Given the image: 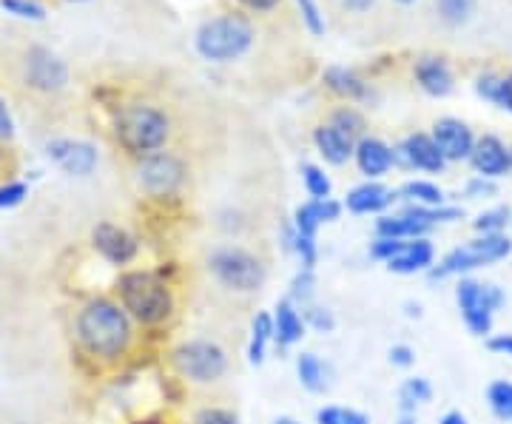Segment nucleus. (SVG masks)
<instances>
[{"label": "nucleus", "mask_w": 512, "mask_h": 424, "mask_svg": "<svg viewBox=\"0 0 512 424\" xmlns=\"http://www.w3.org/2000/svg\"><path fill=\"white\" fill-rule=\"evenodd\" d=\"M74 336L77 345L94 362H117L123 359L134 342L131 316L109 296L89 299L74 316Z\"/></svg>", "instance_id": "nucleus-1"}, {"label": "nucleus", "mask_w": 512, "mask_h": 424, "mask_svg": "<svg viewBox=\"0 0 512 424\" xmlns=\"http://www.w3.org/2000/svg\"><path fill=\"white\" fill-rule=\"evenodd\" d=\"M171 117L168 111L160 109L157 103H146V100H134L114 111V140L117 146L126 151L128 157L143 160L148 154H157L168 146L171 140Z\"/></svg>", "instance_id": "nucleus-2"}, {"label": "nucleus", "mask_w": 512, "mask_h": 424, "mask_svg": "<svg viewBox=\"0 0 512 424\" xmlns=\"http://www.w3.org/2000/svg\"><path fill=\"white\" fill-rule=\"evenodd\" d=\"M256 46V26L248 15L225 12L217 18L202 20L194 32V52L211 66L237 63Z\"/></svg>", "instance_id": "nucleus-3"}, {"label": "nucleus", "mask_w": 512, "mask_h": 424, "mask_svg": "<svg viewBox=\"0 0 512 424\" xmlns=\"http://www.w3.org/2000/svg\"><path fill=\"white\" fill-rule=\"evenodd\" d=\"M114 294L131 322L143 328H157L174 314V296L163 279L148 271H126L114 282Z\"/></svg>", "instance_id": "nucleus-4"}, {"label": "nucleus", "mask_w": 512, "mask_h": 424, "mask_svg": "<svg viewBox=\"0 0 512 424\" xmlns=\"http://www.w3.org/2000/svg\"><path fill=\"white\" fill-rule=\"evenodd\" d=\"M510 254L512 240L507 234H478L476 240L458 245V248H453L447 257L441 259L439 265H433L430 268V277H461V274H470V271H478V268L495 265V262L507 259Z\"/></svg>", "instance_id": "nucleus-5"}, {"label": "nucleus", "mask_w": 512, "mask_h": 424, "mask_svg": "<svg viewBox=\"0 0 512 424\" xmlns=\"http://www.w3.org/2000/svg\"><path fill=\"white\" fill-rule=\"evenodd\" d=\"M171 365L174 370L197 385H217L228 373V353L222 351L211 339H188L171 351Z\"/></svg>", "instance_id": "nucleus-6"}, {"label": "nucleus", "mask_w": 512, "mask_h": 424, "mask_svg": "<svg viewBox=\"0 0 512 424\" xmlns=\"http://www.w3.org/2000/svg\"><path fill=\"white\" fill-rule=\"evenodd\" d=\"M208 271L222 288L234 294H256L265 282V265L245 248L225 245L208 257Z\"/></svg>", "instance_id": "nucleus-7"}, {"label": "nucleus", "mask_w": 512, "mask_h": 424, "mask_svg": "<svg viewBox=\"0 0 512 424\" xmlns=\"http://www.w3.org/2000/svg\"><path fill=\"white\" fill-rule=\"evenodd\" d=\"M456 302L464 325L473 336H490L493 331L495 311L504 305V291L490 282H476V279H458Z\"/></svg>", "instance_id": "nucleus-8"}, {"label": "nucleus", "mask_w": 512, "mask_h": 424, "mask_svg": "<svg viewBox=\"0 0 512 424\" xmlns=\"http://www.w3.org/2000/svg\"><path fill=\"white\" fill-rule=\"evenodd\" d=\"M185 183H188V166L174 151H157L137 160V185L148 197H157V200L174 197L183 191Z\"/></svg>", "instance_id": "nucleus-9"}, {"label": "nucleus", "mask_w": 512, "mask_h": 424, "mask_svg": "<svg viewBox=\"0 0 512 424\" xmlns=\"http://www.w3.org/2000/svg\"><path fill=\"white\" fill-rule=\"evenodd\" d=\"M69 63L46 46H29L20 57V80L37 94H57L69 86Z\"/></svg>", "instance_id": "nucleus-10"}, {"label": "nucleus", "mask_w": 512, "mask_h": 424, "mask_svg": "<svg viewBox=\"0 0 512 424\" xmlns=\"http://www.w3.org/2000/svg\"><path fill=\"white\" fill-rule=\"evenodd\" d=\"M46 157L55 163L60 171H66L69 177H89L97 163L100 154L92 143L86 140H72V137H57L46 146Z\"/></svg>", "instance_id": "nucleus-11"}, {"label": "nucleus", "mask_w": 512, "mask_h": 424, "mask_svg": "<svg viewBox=\"0 0 512 424\" xmlns=\"http://www.w3.org/2000/svg\"><path fill=\"white\" fill-rule=\"evenodd\" d=\"M430 137H433V143L439 146L441 157L447 160V166H450V163H464V160H470L473 146H476V134H473V129H470L464 120H458V117H441V120H436Z\"/></svg>", "instance_id": "nucleus-12"}, {"label": "nucleus", "mask_w": 512, "mask_h": 424, "mask_svg": "<svg viewBox=\"0 0 512 424\" xmlns=\"http://www.w3.org/2000/svg\"><path fill=\"white\" fill-rule=\"evenodd\" d=\"M396 163L416 168V171H427V174H441L447 168V160L441 157L439 146L424 131H413V134L404 137L399 148H396Z\"/></svg>", "instance_id": "nucleus-13"}, {"label": "nucleus", "mask_w": 512, "mask_h": 424, "mask_svg": "<svg viewBox=\"0 0 512 424\" xmlns=\"http://www.w3.org/2000/svg\"><path fill=\"white\" fill-rule=\"evenodd\" d=\"M92 245L94 251L111 265H128L140 251L137 240L123 225H114V222H97V228L92 231Z\"/></svg>", "instance_id": "nucleus-14"}, {"label": "nucleus", "mask_w": 512, "mask_h": 424, "mask_svg": "<svg viewBox=\"0 0 512 424\" xmlns=\"http://www.w3.org/2000/svg\"><path fill=\"white\" fill-rule=\"evenodd\" d=\"M470 163L476 168L478 177H487V180H498L504 174L512 171V148L495 137V134H484L476 137V146L470 154Z\"/></svg>", "instance_id": "nucleus-15"}, {"label": "nucleus", "mask_w": 512, "mask_h": 424, "mask_svg": "<svg viewBox=\"0 0 512 424\" xmlns=\"http://www.w3.org/2000/svg\"><path fill=\"white\" fill-rule=\"evenodd\" d=\"M413 77L419 83V89L430 97H447L456 89V74L453 66L441 55H424L413 66Z\"/></svg>", "instance_id": "nucleus-16"}, {"label": "nucleus", "mask_w": 512, "mask_h": 424, "mask_svg": "<svg viewBox=\"0 0 512 424\" xmlns=\"http://www.w3.org/2000/svg\"><path fill=\"white\" fill-rule=\"evenodd\" d=\"M353 160H356V168L365 174L367 180H379V177H384L390 168L396 166V148L387 146L382 137L365 134L356 143Z\"/></svg>", "instance_id": "nucleus-17"}, {"label": "nucleus", "mask_w": 512, "mask_h": 424, "mask_svg": "<svg viewBox=\"0 0 512 424\" xmlns=\"http://www.w3.org/2000/svg\"><path fill=\"white\" fill-rule=\"evenodd\" d=\"M322 83L328 86V92L348 100V103H370L373 100L370 83H367L365 77H359L353 69H348V66H328L322 72Z\"/></svg>", "instance_id": "nucleus-18"}, {"label": "nucleus", "mask_w": 512, "mask_h": 424, "mask_svg": "<svg viewBox=\"0 0 512 424\" xmlns=\"http://www.w3.org/2000/svg\"><path fill=\"white\" fill-rule=\"evenodd\" d=\"M399 194L393 188H387L379 180H367V183L356 185L345 197V208L350 214H382L384 208H390Z\"/></svg>", "instance_id": "nucleus-19"}, {"label": "nucleus", "mask_w": 512, "mask_h": 424, "mask_svg": "<svg viewBox=\"0 0 512 424\" xmlns=\"http://www.w3.org/2000/svg\"><path fill=\"white\" fill-rule=\"evenodd\" d=\"M342 217V203L336 200H308V203L296 205L293 211V231L302 237H316L319 225L336 222Z\"/></svg>", "instance_id": "nucleus-20"}, {"label": "nucleus", "mask_w": 512, "mask_h": 424, "mask_svg": "<svg viewBox=\"0 0 512 424\" xmlns=\"http://www.w3.org/2000/svg\"><path fill=\"white\" fill-rule=\"evenodd\" d=\"M433 265H436V248H433V242L427 240V237H421V240L407 242L402 251L387 262V271L410 277V274L430 271Z\"/></svg>", "instance_id": "nucleus-21"}, {"label": "nucleus", "mask_w": 512, "mask_h": 424, "mask_svg": "<svg viewBox=\"0 0 512 424\" xmlns=\"http://www.w3.org/2000/svg\"><path fill=\"white\" fill-rule=\"evenodd\" d=\"M313 146L330 166H345V163L353 160V151H356V143L350 140L348 134L333 129L330 123H322V126L313 129Z\"/></svg>", "instance_id": "nucleus-22"}, {"label": "nucleus", "mask_w": 512, "mask_h": 424, "mask_svg": "<svg viewBox=\"0 0 512 424\" xmlns=\"http://www.w3.org/2000/svg\"><path fill=\"white\" fill-rule=\"evenodd\" d=\"M271 316H274V342L279 348H291V345L305 339L308 325H305V319L299 314V305H293L288 296L276 302Z\"/></svg>", "instance_id": "nucleus-23"}, {"label": "nucleus", "mask_w": 512, "mask_h": 424, "mask_svg": "<svg viewBox=\"0 0 512 424\" xmlns=\"http://www.w3.org/2000/svg\"><path fill=\"white\" fill-rule=\"evenodd\" d=\"M476 94L481 100L493 103L495 109H504L512 114V72L495 74L484 72L476 77Z\"/></svg>", "instance_id": "nucleus-24"}, {"label": "nucleus", "mask_w": 512, "mask_h": 424, "mask_svg": "<svg viewBox=\"0 0 512 424\" xmlns=\"http://www.w3.org/2000/svg\"><path fill=\"white\" fill-rule=\"evenodd\" d=\"M430 234V225L413 220L407 214H393V217H382L376 220V237H393V240H421Z\"/></svg>", "instance_id": "nucleus-25"}, {"label": "nucleus", "mask_w": 512, "mask_h": 424, "mask_svg": "<svg viewBox=\"0 0 512 424\" xmlns=\"http://www.w3.org/2000/svg\"><path fill=\"white\" fill-rule=\"evenodd\" d=\"M296 376H299L302 388L311 390V393H322L328 388V370L316 353H299L296 356Z\"/></svg>", "instance_id": "nucleus-26"}, {"label": "nucleus", "mask_w": 512, "mask_h": 424, "mask_svg": "<svg viewBox=\"0 0 512 424\" xmlns=\"http://www.w3.org/2000/svg\"><path fill=\"white\" fill-rule=\"evenodd\" d=\"M268 342H274V316L262 311V314L254 316V325H251V342H248V362L251 365L265 362Z\"/></svg>", "instance_id": "nucleus-27"}, {"label": "nucleus", "mask_w": 512, "mask_h": 424, "mask_svg": "<svg viewBox=\"0 0 512 424\" xmlns=\"http://www.w3.org/2000/svg\"><path fill=\"white\" fill-rule=\"evenodd\" d=\"M328 123L333 129L342 131V134H348L353 143H359L367 134L365 114L356 109V106H339V109H333L330 111Z\"/></svg>", "instance_id": "nucleus-28"}, {"label": "nucleus", "mask_w": 512, "mask_h": 424, "mask_svg": "<svg viewBox=\"0 0 512 424\" xmlns=\"http://www.w3.org/2000/svg\"><path fill=\"white\" fill-rule=\"evenodd\" d=\"M396 194L404 197V200H410L413 205H427V208L444 205V191L436 183H430V180H410Z\"/></svg>", "instance_id": "nucleus-29"}, {"label": "nucleus", "mask_w": 512, "mask_h": 424, "mask_svg": "<svg viewBox=\"0 0 512 424\" xmlns=\"http://www.w3.org/2000/svg\"><path fill=\"white\" fill-rule=\"evenodd\" d=\"M478 0H436V12L439 20L450 29H458L464 23H470L476 15Z\"/></svg>", "instance_id": "nucleus-30"}, {"label": "nucleus", "mask_w": 512, "mask_h": 424, "mask_svg": "<svg viewBox=\"0 0 512 424\" xmlns=\"http://www.w3.org/2000/svg\"><path fill=\"white\" fill-rule=\"evenodd\" d=\"M399 399H402L404 410H416L419 405H427L433 399V385L424 376L404 379L402 388H399Z\"/></svg>", "instance_id": "nucleus-31"}, {"label": "nucleus", "mask_w": 512, "mask_h": 424, "mask_svg": "<svg viewBox=\"0 0 512 424\" xmlns=\"http://www.w3.org/2000/svg\"><path fill=\"white\" fill-rule=\"evenodd\" d=\"M302 185H305V191H308L311 200H330L333 185H330L328 174L319 166H313V163L302 166Z\"/></svg>", "instance_id": "nucleus-32"}, {"label": "nucleus", "mask_w": 512, "mask_h": 424, "mask_svg": "<svg viewBox=\"0 0 512 424\" xmlns=\"http://www.w3.org/2000/svg\"><path fill=\"white\" fill-rule=\"evenodd\" d=\"M316 424H370V416L353 407L328 405L316 413Z\"/></svg>", "instance_id": "nucleus-33"}, {"label": "nucleus", "mask_w": 512, "mask_h": 424, "mask_svg": "<svg viewBox=\"0 0 512 424\" xmlns=\"http://www.w3.org/2000/svg\"><path fill=\"white\" fill-rule=\"evenodd\" d=\"M507 222H512V211L498 205V208H490V211H481L473 220V228H476V234H504Z\"/></svg>", "instance_id": "nucleus-34"}, {"label": "nucleus", "mask_w": 512, "mask_h": 424, "mask_svg": "<svg viewBox=\"0 0 512 424\" xmlns=\"http://www.w3.org/2000/svg\"><path fill=\"white\" fill-rule=\"evenodd\" d=\"M487 402L493 407V413L504 422H512V382H493L487 390Z\"/></svg>", "instance_id": "nucleus-35"}, {"label": "nucleus", "mask_w": 512, "mask_h": 424, "mask_svg": "<svg viewBox=\"0 0 512 424\" xmlns=\"http://www.w3.org/2000/svg\"><path fill=\"white\" fill-rule=\"evenodd\" d=\"M0 6H3V12L12 15V18L35 20V23L46 20V6L37 3V0H0Z\"/></svg>", "instance_id": "nucleus-36"}, {"label": "nucleus", "mask_w": 512, "mask_h": 424, "mask_svg": "<svg viewBox=\"0 0 512 424\" xmlns=\"http://www.w3.org/2000/svg\"><path fill=\"white\" fill-rule=\"evenodd\" d=\"M293 6H296L299 18L305 23V29H308L313 37L325 35V15H322V9H319L316 0H293Z\"/></svg>", "instance_id": "nucleus-37"}, {"label": "nucleus", "mask_w": 512, "mask_h": 424, "mask_svg": "<svg viewBox=\"0 0 512 424\" xmlns=\"http://www.w3.org/2000/svg\"><path fill=\"white\" fill-rule=\"evenodd\" d=\"M311 294H313V271L311 268H302V271L293 277L291 294H288V299H291L293 305H308Z\"/></svg>", "instance_id": "nucleus-38"}, {"label": "nucleus", "mask_w": 512, "mask_h": 424, "mask_svg": "<svg viewBox=\"0 0 512 424\" xmlns=\"http://www.w3.org/2000/svg\"><path fill=\"white\" fill-rule=\"evenodd\" d=\"M191 424H242L234 410H225V407H202L194 413Z\"/></svg>", "instance_id": "nucleus-39"}, {"label": "nucleus", "mask_w": 512, "mask_h": 424, "mask_svg": "<svg viewBox=\"0 0 512 424\" xmlns=\"http://www.w3.org/2000/svg\"><path fill=\"white\" fill-rule=\"evenodd\" d=\"M410 240H393V237H376V240L370 242V257L379 259V262H390V259L396 257L399 251H402L404 245Z\"/></svg>", "instance_id": "nucleus-40"}, {"label": "nucleus", "mask_w": 512, "mask_h": 424, "mask_svg": "<svg viewBox=\"0 0 512 424\" xmlns=\"http://www.w3.org/2000/svg\"><path fill=\"white\" fill-rule=\"evenodd\" d=\"M291 248L302 259V268H311L316 265V237H302V234H291Z\"/></svg>", "instance_id": "nucleus-41"}, {"label": "nucleus", "mask_w": 512, "mask_h": 424, "mask_svg": "<svg viewBox=\"0 0 512 424\" xmlns=\"http://www.w3.org/2000/svg\"><path fill=\"white\" fill-rule=\"evenodd\" d=\"M29 197V185L26 183H6L0 185V211H6V208H15L23 200Z\"/></svg>", "instance_id": "nucleus-42"}, {"label": "nucleus", "mask_w": 512, "mask_h": 424, "mask_svg": "<svg viewBox=\"0 0 512 424\" xmlns=\"http://www.w3.org/2000/svg\"><path fill=\"white\" fill-rule=\"evenodd\" d=\"M302 319H305V325H311V328H316L319 333H330L336 328V319H333V314L325 311V308H305Z\"/></svg>", "instance_id": "nucleus-43"}, {"label": "nucleus", "mask_w": 512, "mask_h": 424, "mask_svg": "<svg viewBox=\"0 0 512 424\" xmlns=\"http://www.w3.org/2000/svg\"><path fill=\"white\" fill-rule=\"evenodd\" d=\"M237 3L251 15H271L282 6V0H237Z\"/></svg>", "instance_id": "nucleus-44"}, {"label": "nucleus", "mask_w": 512, "mask_h": 424, "mask_svg": "<svg viewBox=\"0 0 512 424\" xmlns=\"http://www.w3.org/2000/svg\"><path fill=\"white\" fill-rule=\"evenodd\" d=\"M487 348L498 356H510L512 359V333H495L487 339Z\"/></svg>", "instance_id": "nucleus-45"}, {"label": "nucleus", "mask_w": 512, "mask_h": 424, "mask_svg": "<svg viewBox=\"0 0 512 424\" xmlns=\"http://www.w3.org/2000/svg\"><path fill=\"white\" fill-rule=\"evenodd\" d=\"M390 362L399 365V368H410V365L416 362V353H413L410 345H393V348H390Z\"/></svg>", "instance_id": "nucleus-46"}, {"label": "nucleus", "mask_w": 512, "mask_h": 424, "mask_svg": "<svg viewBox=\"0 0 512 424\" xmlns=\"http://www.w3.org/2000/svg\"><path fill=\"white\" fill-rule=\"evenodd\" d=\"M12 137H15V120H12L9 106L0 97V140H12Z\"/></svg>", "instance_id": "nucleus-47"}, {"label": "nucleus", "mask_w": 512, "mask_h": 424, "mask_svg": "<svg viewBox=\"0 0 512 424\" xmlns=\"http://www.w3.org/2000/svg\"><path fill=\"white\" fill-rule=\"evenodd\" d=\"M467 194L470 197H490V194H495V183L487 180V177H476L473 183L467 185Z\"/></svg>", "instance_id": "nucleus-48"}, {"label": "nucleus", "mask_w": 512, "mask_h": 424, "mask_svg": "<svg viewBox=\"0 0 512 424\" xmlns=\"http://www.w3.org/2000/svg\"><path fill=\"white\" fill-rule=\"evenodd\" d=\"M373 3H376V0H339V6H342L345 12H350V15H365V12L373 9Z\"/></svg>", "instance_id": "nucleus-49"}, {"label": "nucleus", "mask_w": 512, "mask_h": 424, "mask_svg": "<svg viewBox=\"0 0 512 424\" xmlns=\"http://www.w3.org/2000/svg\"><path fill=\"white\" fill-rule=\"evenodd\" d=\"M439 424H467V416L461 410H447L439 419Z\"/></svg>", "instance_id": "nucleus-50"}, {"label": "nucleus", "mask_w": 512, "mask_h": 424, "mask_svg": "<svg viewBox=\"0 0 512 424\" xmlns=\"http://www.w3.org/2000/svg\"><path fill=\"white\" fill-rule=\"evenodd\" d=\"M274 424H302V422H296V419H291V416H279V419H274Z\"/></svg>", "instance_id": "nucleus-51"}, {"label": "nucleus", "mask_w": 512, "mask_h": 424, "mask_svg": "<svg viewBox=\"0 0 512 424\" xmlns=\"http://www.w3.org/2000/svg\"><path fill=\"white\" fill-rule=\"evenodd\" d=\"M393 3H399V6H413L416 0H393Z\"/></svg>", "instance_id": "nucleus-52"}, {"label": "nucleus", "mask_w": 512, "mask_h": 424, "mask_svg": "<svg viewBox=\"0 0 512 424\" xmlns=\"http://www.w3.org/2000/svg\"><path fill=\"white\" fill-rule=\"evenodd\" d=\"M399 424H416V422H413V419H402V422H399Z\"/></svg>", "instance_id": "nucleus-53"}, {"label": "nucleus", "mask_w": 512, "mask_h": 424, "mask_svg": "<svg viewBox=\"0 0 512 424\" xmlns=\"http://www.w3.org/2000/svg\"><path fill=\"white\" fill-rule=\"evenodd\" d=\"M66 3H86V0H66Z\"/></svg>", "instance_id": "nucleus-54"}, {"label": "nucleus", "mask_w": 512, "mask_h": 424, "mask_svg": "<svg viewBox=\"0 0 512 424\" xmlns=\"http://www.w3.org/2000/svg\"><path fill=\"white\" fill-rule=\"evenodd\" d=\"M140 424H154V422H140Z\"/></svg>", "instance_id": "nucleus-55"}, {"label": "nucleus", "mask_w": 512, "mask_h": 424, "mask_svg": "<svg viewBox=\"0 0 512 424\" xmlns=\"http://www.w3.org/2000/svg\"><path fill=\"white\" fill-rule=\"evenodd\" d=\"M18 424H29V422H18Z\"/></svg>", "instance_id": "nucleus-56"}]
</instances>
